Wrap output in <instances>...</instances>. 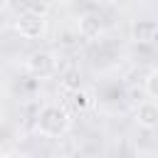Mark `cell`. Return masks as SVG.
<instances>
[{"instance_id":"cell-6","label":"cell","mask_w":158,"mask_h":158,"mask_svg":"<svg viewBox=\"0 0 158 158\" xmlns=\"http://www.w3.org/2000/svg\"><path fill=\"white\" fill-rule=\"evenodd\" d=\"M77 27H79V35L84 40H96L104 32V17L99 12H84L79 17V25Z\"/></svg>"},{"instance_id":"cell-4","label":"cell","mask_w":158,"mask_h":158,"mask_svg":"<svg viewBox=\"0 0 158 158\" xmlns=\"http://www.w3.org/2000/svg\"><path fill=\"white\" fill-rule=\"evenodd\" d=\"M128 35H131V40L136 44H153V42H158V22L156 20H148V17L133 20Z\"/></svg>"},{"instance_id":"cell-7","label":"cell","mask_w":158,"mask_h":158,"mask_svg":"<svg viewBox=\"0 0 158 158\" xmlns=\"http://www.w3.org/2000/svg\"><path fill=\"white\" fill-rule=\"evenodd\" d=\"M69 104H72L74 111H86V109L91 106V96L79 86V89H72V91H69Z\"/></svg>"},{"instance_id":"cell-2","label":"cell","mask_w":158,"mask_h":158,"mask_svg":"<svg viewBox=\"0 0 158 158\" xmlns=\"http://www.w3.org/2000/svg\"><path fill=\"white\" fill-rule=\"evenodd\" d=\"M15 32L22 40H42L47 32V17L37 10H25L15 20Z\"/></svg>"},{"instance_id":"cell-3","label":"cell","mask_w":158,"mask_h":158,"mask_svg":"<svg viewBox=\"0 0 158 158\" xmlns=\"http://www.w3.org/2000/svg\"><path fill=\"white\" fill-rule=\"evenodd\" d=\"M25 67H27L30 77H35V79H49V77L57 74V57L52 52H42L40 49V52H32L27 57Z\"/></svg>"},{"instance_id":"cell-8","label":"cell","mask_w":158,"mask_h":158,"mask_svg":"<svg viewBox=\"0 0 158 158\" xmlns=\"http://www.w3.org/2000/svg\"><path fill=\"white\" fill-rule=\"evenodd\" d=\"M146 94L151 99H158V69L148 72V77H146Z\"/></svg>"},{"instance_id":"cell-9","label":"cell","mask_w":158,"mask_h":158,"mask_svg":"<svg viewBox=\"0 0 158 158\" xmlns=\"http://www.w3.org/2000/svg\"><path fill=\"white\" fill-rule=\"evenodd\" d=\"M62 86H64L67 91L79 89V72H67V74L62 77Z\"/></svg>"},{"instance_id":"cell-5","label":"cell","mask_w":158,"mask_h":158,"mask_svg":"<svg viewBox=\"0 0 158 158\" xmlns=\"http://www.w3.org/2000/svg\"><path fill=\"white\" fill-rule=\"evenodd\" d=\"M136 123L146 131H156L158 128V101H141L136 106V114H133Z\"/></svg>"},{"instance_id":"cell-1","label":"cell","mask_w":158,"mask_h":158,"mask_svg":"<svg viewBox=\"0 0 158 158\" xmlns=\"http://www.w3.org/2000/svg\"><path fill=\"white\" fill-rule=\"evenodd\" d=\"M72 128V114L62 104H44L37 114V131L44 138H62Z\"/></svg>"},{"instance_id":"cell-11","label":"cell","mask_w":158,"mask_h":158,"mask_svg":"<svg viewBox=\"0 0 158 158\" xmlns=\"http://www.w3.org/2000/svg\"><path fill=\"white\" fill-rule=\"evenodd\" d=\"M5 7H7V0H0V12H2Z\"/></svg>"},{"instance_id":"cell-10","label":"cell","mask_w":158,"mask_h":158,"mask_svg":"<svg viewBox=\"0 0 158 158\" xmlns=\"http://www.w3.org/2000/svg\"><path fill=\"white\" fill-rule=\"evenodd\" d=\"M94 2H99V5H114V2H118V0H94Z\"/></svg>"}]
</instances>
